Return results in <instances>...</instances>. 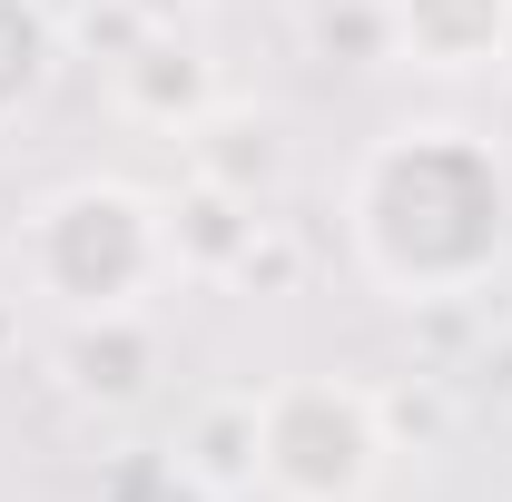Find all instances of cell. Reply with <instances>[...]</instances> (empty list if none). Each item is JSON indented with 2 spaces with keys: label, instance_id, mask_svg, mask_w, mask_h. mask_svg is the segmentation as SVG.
<instances>
[{
  "label": "cell",
  "instance_id": "5b68a950",
  "mask_svg": "<svg viewBox=\"0 0 512 502\" xmlns=\"http://www.w3.org/2000/svg\"><path fill=\"white\" fill-rule=\"evenodd\" d=\"M188 168L227 197H266L286 178V119L276 109H207L188 128Z\"/></svg>",
  "mask_w": 512,
  "mask_h": 502
},
{
  "label": "cell",
  "instance_id": "ba28073f",
  "mask_svg": "<svg viewBox=\"0 0 512 502\" xmlns=\"http://www.w3.org/2000/svg\"><path fill=\"white\" fill-rule=\"evenodd\" d=\"M256 197H227L207 188V178H188V197H168V256L178 266H217V276H237V256L256 247Z\"/></svg>",
  "mask_w": 512,
  "mask_h": 502
},
{
  "label": "cell",
  "instance_id": "277c9868",
  "mask_svg": "<svg viewBox=\"0 0 512 502\" xmlns=\"http://www.w3.org/2000/svg\"><path fill=\"white\" fill-rule=\"evenodd\" d=\"M512 30V0H384V40L414 69H493Z\"/></svg>",
  "mask_w": 512,
  "mask_h": 502
},
{
  "label": "cell",
  "instance_id": "3957f363",
  "mask_svg": "<svg viewBox=\"0 0 512 502\" xmlns=\"http://www.w3.org/2000/svg\"><path fill=\"white\" fill-rule=\"evenodd\" d=\"M384 394L345 375H286L256 394V483L276 502H375L384 483Z\"/></svg>",
  "mask_w": 512,
  "mask_h": 502
},
{
  "label": "cell",
  "instance_id": "8992f818",
  "mask_svg": "<svg viewBox=\"0 0 512 502\" xmlns=\"http://www.w3.org/2000/svg\"><path fill=\"white\" fill-rule=\"evenodd\" d=\"M60 375L89 404H128V394H148V375H158V335L138 315H69Z\"/></svg>",
  "mask_w": 512,
  "mask_h": 502
},
{
  "label": "cell",
  "instance_id": "30bf717a",
  "mask_svg": "<svg viewBox=\"0 0 512 502\" xmlns=\"http://www.w3.org/2000/svg\"><path fill=\"white\" fill-rule=\"evenodd\" d=\"M188 473H197V483H256V394H227V404L197 414Z\"/></svg>",
  "mask_w": 512,
  "mask_h": 502
},
{
  "label": "cell",
  "instance_id": "6da1fadb",
  "mask_svg": "<svg viewBox=\"0 0 512 502\" xmlns=\"http://www.w3.org/2000/svg\"><path fill=\"white\" fill-rule=\"evenodd\" d=\"M355 266L394 306L473 296L512 256V158L463 119H404L345 178Z\"/></svg>",
  "mask_w": 512,
  "mask_h": 502
},
{
  "label": "cell",
  "instance_id": "52a82bcc",
  "mask_svg": "<svg viewBox=\"0 0 512 502\" xmlns=\"http://www.w3.org/2000/svg\"><path fill=\"white\" fill-rule=\"evenodd\" d=\"M119 109L148 128H168V138H188L207 109H217V89H207V60H197L188 40H138L119 60Z\"/></svg>",
  "mask_w": 512,
  "mask_h": 502
},
{
  "label": "cell",
  "instance_id": "9c48e42d",
  "mask_svg": "<svg viewBox=\"0 0 512 502\" xmlns=\"http://www.w3.org/2000/svg\"><path fill=\"white\" fill-rule=\"evenodd\" d=\"M60 79V10L50 0H0V128L40 109V89Z\"/></svg>",
  "mask_w": 512,
  "mask_h": 502
},
{
  "label": "cell",
  "instance_id": "7a4b0ae2",
  "mask_svg": "<svg viewBox=\"0 0 512 502\" xmlns=\"http://www.w3.org/2000/svg\"><path fill=\"white\" fill-rule=\"evenodd\" d=\"M168 266V207L128 178H69L20 217V276L60 315H138Z\"/></svg>",
  "mask_w": 512,
  "mask_h": 502
},
{
  "label": "cell",
  "instance_id": "8fae6325",
  "mask_svg": "<svg viewBox=\"0 0 512 502\" xmlns=\"http://www.w3.org/2000/svg\"><path fill=\"white\" fill-rule=\"evenodd\" d=\"M493 69H503V79H512V30H503V60H493Z\"/></svg>",
  "mask_w": 512,
  "mask_h": 502
}]
</instances>
